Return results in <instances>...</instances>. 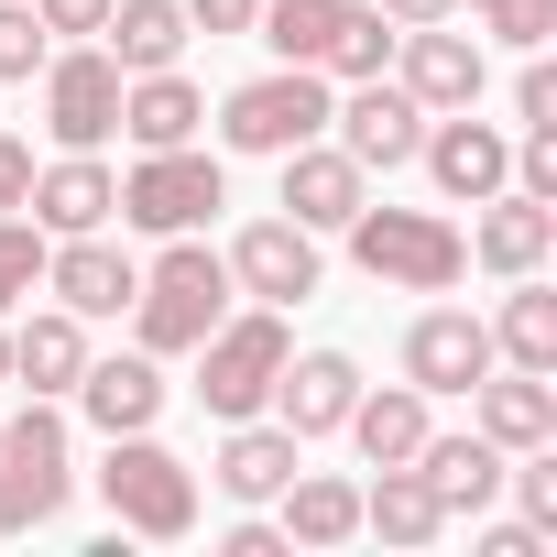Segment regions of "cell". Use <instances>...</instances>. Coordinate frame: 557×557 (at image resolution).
I'll return each mask as SVG.
<instances>
[{
    "instance_id": "obj_1",
    "label": "cell",
    "mask_w": 557,
    "mask_h": 557,
    "mask_svg": "<svg viewBox=\"0 0 557 557\" xmlns=\"http://www.w3.org/2000/svg\"><path fill=\"white\" fill-rule=\"evenodd\" d=\"M350 262L372 273V285H394V296H448L459 273H470V240H459V219L448 208H350Z\"/></svg>"
},
{
    "instance_id": "obj_2",
    "label": "cell",
    "mask_w": 557,
    "mask_h": 557,
    "mask_svg": "<svg viewBox=\"0 0 557 557\" xmlns=\"http://www.w3.org/2000/svg\"><path fill=\"white\" fill-rule=\"evenodd\" d=\"M219 318H230V262H219L197 230H175L164 262L132 285V350H153V361H164V350H197Z\"/></svg>"
},
{
    "instance_id": "obj_3",
    "label": "cell",
    "mask_w": 557,
    "mask_h": 557,
    "mask_svg": "<svg viewBox=\"0 0 557 557\" xmlns=\"http://www.w3.org/2000/svg\"><path fill=\"white\" fill-rule=\"evenodd\" d=\"M77 492V459H66V416L55 394H34L23 416H0V535H34L55 524Z\"/></svg>"
},
{
    "instance_id": "obj_4",
    "label": "cell",
    "mask_w": 557,
    "mask_h": 557,
    "mask_svg": "<svg viewBox=\"0 0 557 557\" xmlns=\"http://www.w3.org/2000/svg\"><path fill=\"white\" fill-rule=\"evenodd\" d=\"M329 110H339V88H329L318 66H262V77H240V88L219 99V143L273 164V153L318 143V132H329Z\"/></svg>"
},
{
    "instance_id": "obj_5",
    "label": "cell",
    "mask_w": 557,
    "mask_h": 557,
    "mask_svg": "<svg viewBox=\"0 0 557 557\" xmlns=\"http://www.w3.org/2000/svg\"><path fill=\"white\" fill-rule=\"evenodd\" d=\"M285 307H240V318H219L208 339H197V405L219 416V426H240V416H262L273 405V372H285Z\"/></svg>"
},
{
    "instance_id": "obj_6",
    "label": "cell",
    "mask_w": 557,
    "mask_h": 557,
    "mask_svg": "<svg viewBox=\"0 0 557 557\" xmlns=\"http://www.w3.org/2000/svg\"><path fill=\"white\" fill-rule=\"evenodd\" d=\"M99 503L121 513V535H197V470H186L153 426L110 437V459H99Z\"/></svg>"
},
{
    "instance_id": "obj_7",
    "label": "cell",
    "mask_w": 557,
    "mask_h": 557,
    "mask_svg": "<svg viewBox=\"0 0 557 557\" xmlns=\"http://www.w3.org/2000/svg\"><path fill=\"white\" fill-rule=\"evenodd\" d=\"M219 208H230V175H219V153H197V143H164V153H143V164L121 175V230L175 240V230H208Z\"/></svg>"
},
{
    "instance_id": "obj_8",
    "label": "cell",
    "mask_w": 557,
    "mask_h": 557,
    "mask_svg": "<svg viewBox=\"0 0 557 557\" xmlns=\"http://www.w3.org/2000/svg\"><path fill=\"white\" fill-rule=\"evenodd\" d=\"M416 164H426V186H437L448 208H481V197L513 186V132L481 121V110H437L426 143H416Z\"/></svg>"
},
{
    "instance_id": "obj_9",
    "label": "cell",
    "mask_w": 557,
    "mask_h": 557,
    "mask_svg": "<svg viewBox=\"0 0 557 557\" xmlns=\"http://www.w3.org/2000/svg\"><path fill=\"white\" fill-rule=\"evenodd\" d=\"M394 88L437 121V110H481V88H492V55H481V34H459V23H416V34H394Z\"/></svg>"
},
{
    "instance_id": "obj_10",
    "label": "cell",
    "mask_w": 557,
    "mask_h": 557,
    "mask_svg": "<svg viewBox=\"0 0 557 557\" xmlns=\"http://www.w3.org/2000/svg\"><path fill=\"white\" fill-rule=\"evenodd\" d=\"M45 132H55V153H99L121 132V66H110V45L45 55Z\"/></svg>"
},
{
    "instance_id": "obj_11",
    "label": "cell",
    "mask_w": 557,
    "mask_h": 557,
    "mask_svg": "<svg viewBox=\"0 0 557 557\" xmlns=\"http://www.w3.org/2000/svg\"><path fill=\"white\" fill-rule=\"evenodd\" d=\"M219 262H230V296H251V307H307L318 296V230H296L285 208L251 219Z\"/></svg>"
},
{
    "instance_id": "obj_12",
    "label": "cell",
    "mask_w": 557,
    "mask_h": 557,
    "mask_svg": "<svg viewBox=\"0 0 557 557\" xmlns=\"http://www.w3.org/2000/svg\"><path fill=\"white\" fill-rule=\"evenodd\" d=\"M329 143H339L361 175H394V164H416V143H426V110H416L394 77H350V99L329 110Z\"/></svg>"
},
{
    "instance_id": "obj_13",
    "label": "cell",
    "mask_w": 557,
    "mask_h": 557,
    "mask_svg": "<svg viewBox=\"0 0 557 557\" xmlns=\"http://www.w3.org/2000/svg\"><path fill=\"white\" fill-rule=\"evenodd\" d=\"M132 285H143V262H132L110 230H77V240H55V251H45V296H55L66 318H88V329H99V318H121V307H132Z\"/></svg>"
},
{
    "instance_id": "obj_14",
    "label": "cell",
    "mask_w": 557,
    "mask_h": 557,
    "mask_svg": "<svg viewBox=\"0 0 557 557\" xmlns=\"http://www.w3.org/2000/svg\"><path fill=\"white\" fill-rule=\"evenodd\" d=\"M492 372V318H470V307H426L416 329H405V383L437 405V394H470Z\"/></svg>"
},
{
    "instance_id": "obj_15",
    "label": "cell",
    "mask_w": 557,
    "mask_h": 557,
    "mask_svg": "<svg viewBox=\"0 0 557 557\" xmlns=\"http://www.w3.org/2000/svg\"><path fill=\"white\" fill-rule=\"evenodd\" d=\"M459 240H470L481 273H503V285H513V273H546V262H557V208L524 197V186H503V197H481V219H470Z\"/></svg>"
},
{
    "instance_id": "obj_16",
    "label": "cell",
    "mask_w": 557,
    "mask_h": 557,
    "mask_svg": "<svg viewBox=\"0 0 557 557\" xmlns=\"http://www.w3.org/2000/svg\"><path fill=\"white\" fill-rule=\"evenodd\" d=\"M470 426L513 459V448H557V372H513V361H492L481 383H470Z\"/></svg>"
},
{
    "instance_id": "obj_17",
    "label": "cell",
    "mask_w": 557,
    "mask_h": 557,
    "mask_svg": "<svg viewBox=\"0 0 557 557\" xmlns=\"http://www.w3.org/2000/svg\"><path fill=\"white\" fill-rule=\"evenodd\" d=\"M350 394H361L350 350H285V372H273V426H285V437H339Z\"/></svg>"
},
{
    "instance_id": "obj_18",
    "label": "cell",
    "mask_w": 557,
    "mask_h": 557,
    "mask_svg": "<svg viewBox=\"0 0 557 557\" xmlns=\"http://www.w3.org/2000/svg\"><path fill=\"white\" fill-rule=\"evenodd\" d=\"M273 164H285V197H273V208H285L296 230H350V208L372 197V175L318 132V143H296V153H273Z\"/></svg>"
},
{
    "instance_id": "obj_19",
    "label": "cell",
    "mask_w": 557,
    "mask_h": 557,
    "mask_svg": "<svg viewBox=\"0 0 557 557\" xmlns=\"http://www.w3.org/2000/svg\"><path fill=\"white\" fill-rule=\"evenodd\" d=\"M34 230L45 240H77V230H110L121 219V175L99 164V153H55V164H34Z\"/></svg>"
},
{
    "instance_id": "obj_20",
    "label": "cell",
    "mask_w": 557,
    "mask_h": 557,
    "mask_svg": "<svg viewBox=\"0 0 557 557\" xmlns=\"http://www.w3.org/2000/svg\"><path fill=\"white\" fill-rule=\"evenodd\" d=\"M121 132H132V153L197 143V132H208V88H197L186 66H143V77H121Z\"/></svg>"
},
{
    "instance_id": "obj_21",
    "label": "cell",
    "mask_w": 557,
    "mask_h": 557,
    "mask_svg": "<svg viewBox=\"0 0 557 557\" xmlns=\"http://www.w3.org/2000/svg\"><path fill=\"white\" fill-rule=\"evenodd\" d=\"M77 405H88V426L99 437H132V426H153L164 416V372H153V350H88V372H77Z\"/></svg>"
},
{
    "instance_id": "obj_22",
    "label": "cell",
    "mask_w": 557,
    "mask_h": 557,
    "mask_svg": "<svg viewBox=\"0 0 557 557\" xmlns=\"http://www.w3.org/2000/svg\"><path fill=\"white\" fill-rule=\"evenodd\" d=\"M296 459H307V437H285V426H262V416H240L230 437H219V459H208V481L230 492V503H273L296 481Z\"/></svg>"
},
{
    "instance_id": "obj_23",
    "label": "cell",
    "mask_w": 557,
    "mask_h": 557,
    "mask_svg": "<svg viewBox=\"0 0 557 557\" xmlns=\"http://www.w3.org/2000/svg\"><path fill=\"white\" fill-rule=\"evenodd\" d=\"M339 437H350L372 470H394V459L426 448V394H416V383H361L350 416H339Z\"/></svg>"
},
{
    "instance_id": "obj_24",
    "label": "cell",
    "mask_w": 557,
    "mask_h": 557,
    "mask_svg": "<svg viewBox=\"0 0 557 557\" xmlns=\"http://www.w3.org/2000/svg\"><path fill=\"white\" fill-rule=\"evenodd\" d=\"M416 470H426V492H437V513L459 524V513H481L492 492H503V448L470 426V437H437L426 426V448H416Z\"/></svg>"
},
{
    "instance_id": "obj_25",
    "label": "cell",
    "mask_w": 557,
    "mask_h": 557,
    "mask_svg": "<svg viewBox=\"0 0 557 557\" xmlns=\"http://www.w3.org/2000/svg\"><path fill=\"white\" fill-rule=\"evenodd\" d=\"M77 372H88V318L34 307V318L12 329V383H34V394H77Z\"/></svg>"
},
{
    "instance_id": "obj_26",
    "label": "cell",
    "mask_w": 557,
    "mask_h": 557,
    "mask_svg": "<svg viewBox=\"0 0 557 557\" xmlns=\"http://www.w3.org/2000/svg\"><path fill=\"white\" fill-rule=\"evenodd\" d=\"M492 361H513V372H557V285H546V273H513V285H503Z\"/></svg>"
},
{
    "instance_id": "obj_27",
    "label": "cell",
    "mask_w": 557,
    "mask_h": 557,
    "mask_svg": "<svg viewBox=\"0 0 557 557\" xmlns=\"http://www.w3.org/2000/svg\"><path fill=\"white\" fill-rule=\"evenodd\" d=\"M273 503H285V546H350L361 535V481H339V470H296Z\"/></svg>"
},
{
    "instance_id": "obj_28",
    "label": "cell",
    "mask_w": 557,
    "mask_h": 557,
    "mask_svg": "<svg viewBox=\"0 0 557 557\" xmlns=\"http://www.w3.org/2000/svg\"><path fill=\"white\" fill-rule=\"evenodd\" d=\"M361 524H372L383 546H437V535H448V513H437V492H426V470H416V459L372 470V492H361Z\"/></svg>"
},
{
    "instance_id": "obj_29",
    "label": "cell",
    "mask_w": 557,
    "mask_h": 557,
    "mask_svg": "<svg viewBox=\"0 0 557 557\" xmlns=\"http://www.w3.org/2000/svg\"><path fill=\"white\" fill-rule=\"evenodd\" d=\"M99 45H110V66H121V77L175 66V55H186V0H110Z\"/></svg>"
},
{
    "instance_id": "obj_30",
    "label": "cell",
    "mask_w": 557,
    "mask_h": 557,
    "mask_svg": "<svg viewBox=\"0 0 557 557\" xmlns=\"http://www.w3.org/2000/svg\"><path fill=\"white\" fill-rule=\"evenodd\" d=\"M318 77H329V88L394 77V23L372 12V0H339V23H329V45H318Z\"/></svg>"
},
{
    "instance_id": "obj_31",
    "label": "cell",
    "mask_w": 557,
    "mask_h": 557,
    "mask_svg": "<svg viewBox=\"0 0 557 557\" xmlns=\"http://www.w3.org/2000/svg\"><path fill=\"white\" fill-rule=\"evenodd\" d=\"M329 23H339V0H262V45H273V66H318V45H329Z\"/></svg>"
},
{
    "instance_id": "obj_32",
    "label": "cell",
    "mask_w": 557,
    "mask_h": 557,
    "mask_svg": "<svg viewBox=\"0 0 557 557\" xmlns=\"http://www.w3.org/2000/svg\"><path fill=\"white\" fill-rule=\"evenodd\" d=\"M45 230H34V208H0V318H23V296L45 285Z\"/></svg>"
},
{
    "instance_id": "obj_33",
    "label": "cell",
    "mask_w": 557,
    "mask_h": 557,
    "mask_svg": "<svg viewBox=\"0 0 557 557\" xmlns=\"http://www.w3.org/2000/svg\"><path fill=\"white\" fill-rule=\"evenodd\" d=\"M45 55H55V34L34 23V0H0V88L45 77Z\"/></svg>"
},
{
    "instance_id": "obj_34",
    "label": "cell",
    "mask_w": 557,
    "mask_h": 557,
    "mask_svg": "<svg viewBox=\"0 0 557 557\" xmlns=\"http://www.w3.org/2000/svg\"><path fill=\"white\" fill-rule=\"evenodd\" d=\"M459 12H481V34L513 45V55H535V45L557 34V0H459Z\"/></svg>"
},
{
    "instance_id": "obj_35",
    "label": "cell",
    "mask_w": 557,
    "mask_h": 557,
    "mask_svg": "<svg viewBox=\"0 0 557 557\" xmlns=\"http://www.w3.org/2000/svg\"><path fill=\"white\" fill-rule=\"evenodd\" d=\"M513 121H524V132H557V66H546V45H535L524 77H513Z\"/></svg>"
},
{
    "instance_id": "obj_36",
    "label": "cell",
    "mask_w": 557,
    "mask_h": 557,
    "mask_svg": "<svg viewBox=\"0 0 557 557\" xmlns=\"http://www.w3.org/2000/svg\"><path fill=\"white\" fill-rule=\"evenodd\" d=\"M513 186L557 208V132H524V143H513Z\"/></svg>"
},
{
    "instance_id": "obj_37",
    "label": "cell",
    "mask_w": 557,
    "mask_h": 557,
    "mask_svg": "<svg viewBox=\"0 0 557 557\" xmlns=\"http://www.w3.org/2000/svg\"><path fill=\"white\" fill-rule=\"evenodd\" d=\"M262 0H186V34H251Z\"/></svg>"
},
{
    "instance_id": "obj_38",
    "label": "cell",
    "mask_w": 557,
    "mask_h": 557,
    "mask_svg": "<svg viewBox=\"0 0 557 557\" xmlns=\"http://www.w3.org/2000/svg\"><path fill=\"white\" fill-rule=\"evenodd\" d=\"M34 23H45V34H99L110 0H34Z\"/></svg>"
},
{
    "instance_id": "obj_39",
    "label": "cell",
    "mask_w": 557,
    "mask_h": 557,
    "mask_svg": "<svg viewBox=\"0 0 557 557\" xmlns=\"http://www.w3.org/2000/svg\"><path fill=\"white\" fill-rule=\"evenodd\" d=\"M23 197H34V143L0 132V208H23Z\"/></svg>"
},
{
    "instance_id": "obj_40",
    "label": "cell",
    "mask_w": 557,
    "mask_h": 557,
    "mask_svg": "<svg viewBox=\"0 0 557 557\" xmlns=\"http://www.w3.org/2000/svg\"><path fill=\"white\" fill-rule=\"evenodd\" d=\"M372 12H383L394 34H416V23H459V0H372Z\"/></svg>"
},
{
    "instance_id": "obj_41",
    "label": "cell",
    "mask_w": 557,
    "mask_h": 557,
    "mask_svg": "<svg viewBox=\"0 0 557 557\" xmlns=\"http://www.w3.org/2000/svg\"><path fill=\"white\" fill-rule=\"evenodd\" d=\"M230 557H285V524H230Z\"/></svg>"
},
{
    "instance_id": "obj_42",
    "label": "cell",
    "mask_w": 557,
    "mask_h": 557,
    "mask_svg": "<svg viewBox=\"0 0 557 557\" xmlns=\"http://www.w3.org/2000/svg\"><path fill=\"white\" fill-rule=\"evenodd\" d=\"M0 383H12V318H0Z\"/></svg>"
}]
</instances>
